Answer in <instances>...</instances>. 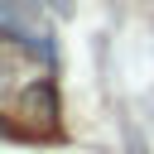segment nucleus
I'll use <instances>...</instances> for the list:
<instances>
[{
    "label": "nucleus",
    "mask_w": 154,
    "mask_h": 154,
    "mask_svg": "<svg viewBox=\"0 0 154 154\" xmlns=\"http://www.w3.org/2000/svg\"><path fill=\"white\" fill-rule=\"evenodd\" d=\"M48 5H58V10H63V14H67V10H72V0H48Z\"/></svg>",
    "instance_id": "f03ea898"
},
{
    "label": "nucleus",
    "mask_w": 154,
    "mask_h": 154,
    "mask_svg": "<svg viewBox=\"0 0 154 154\" xmlns=\"http://www.w3.org/2000/svg\"><path fill=\"white\" fill-rule=\"evenodd\" d=\"M0 29H5V34H14V38H24V43H29L38 58H53V43H48V38H43V29H34L24 14H10V10H0Z\"/></svg>",
    "instance_id": "f257e3e1"
}]
</instances>
